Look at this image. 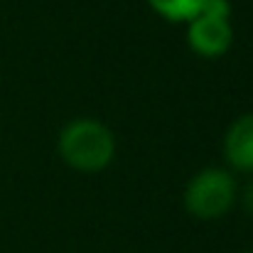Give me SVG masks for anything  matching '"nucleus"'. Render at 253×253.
Returning a JSON list of instances; mask_svg holds the SVG:
<instances>
[{
  "label": "nucleus",
  "instance_id": "423d86ee",
  "mask_svg": "<svg viewBox=\"0 0 253 253\" xmlns=\"http://www.w3.org/2000/svg\"><path fill=\"white\" fill-rule=\"evenodd\" d=\"M236 202L241 204V209L249 214L253 219V179L244 187V189H239V197H236Z\"/></svg>",
  "mask_w": 253,
  "mask_h": 253
},
{
  "label": "nucleus",
  "instance_id": "20e7f679",
  "mask_svg": "<svg viewBox=\"0 0 253 253\" xmlns=\"http://www.w3.org/2000/svg\"><path fill=\"white\" fill-rule=\"evenodd\" d=\"M224 158L236 172L253 174V113L239 116L224 135Z\"/></svg>",
  "mask_w": 253,
  "mask_h": 253
},
{
  "label": "nucleus",
  "instance_id": "f03ea898",
  "mask_svg": "<svg viewBox=\"0 0 253 253\" xmlns=\"http://www.w3.org/2000/svg\"><path fill=\"white\" fill-rule=\"evenodd\" d=\"M239 197L234 174L224 168L199 169L184 187V209L199 221H216L226 216Z\"/></svg>",
  "mask_w": 253,
  "mask_h": 253
},
{
  "label": "nucleus",
  "instance_id": "f257e3e1",
  "mask_svg": "<svg viewBox=\"0 0 253 253\" xmlns=\"http://www.w3.org/2000/svg\"><path fill=\"white\" fill-rule=\"evenodd\" d=\"M59 155L79 172H101L116 158L113 130L96 118H74L59 133Z\"/></svg>",
  "mask_w": 253,
  "mask_h": 253
},
{
  "label": "nucleus",
  "instance_id": "7ed1b4c3",
  "mask_svg": "<svg viewBox=\"0 0 253 253\" xmlns=\"http://www.w3.org/2000/svg\"><path fill=\"white\" fill-rule=\"evenodd\" d=\"M187 44L197 57L219 59L234 44L231 2L207 0V5L187 22Z\"/></svg>",
  "mask_w": 253,
  "mask_h": 253
},
{
  "label": "nucleus",
  "instance_id": "0eeeda50",
  "mask_svg": "<svg viewBox=\"0 0 253 253\" xmlns=\"http://www.w3.org/2000/svg\"><path fill=\"white\" fill-rule=\"evenodd\" d=\"M251 253H253V251H251Z\"/></svg>",
  "mask_w": 253,
  "mask_h": 253
},
{
  "label": "nucleus",
  "instance_id": "39448f33",
  "mask_svg": "<svg viewBox=\"0 0 253 253\" xmlns=\"http://www.w3.org/2000/svg\"><path fill=\"white\" fill-rule=\"evenodd\" d=\"M148 5L168 22H189L207 0H148Z\"/></svg>",
  "mask_w": 253,
  "mask_h": 253
}]
</instances>
